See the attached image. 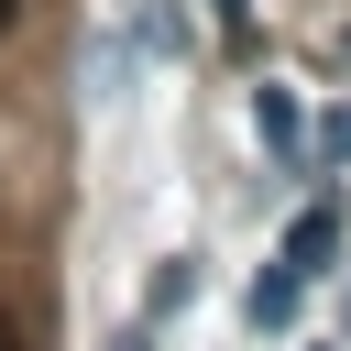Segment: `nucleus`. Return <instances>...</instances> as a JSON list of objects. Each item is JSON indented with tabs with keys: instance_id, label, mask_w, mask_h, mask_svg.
<instances>
[{
	"instance_id": "4",
	"label": "nucleus",
	"mask_w": 351,
	"mask_h": 351,
	"mask_svg": "<svg viewBox=\"0 0 351 351\" xmlns=\"http://www.w3.org/2000/svg\"><path fill=\"white\" fill-rule=\"evenodd\" d=\"M307 165H351V99L307 121Z\"/></svg>"
},
{
	"instance_id": "7",
	"label": "nucleus",
	"mask_w": 351,
	"mask_h": 351,
	"mask_svg": "<svg viewBox=\"0 0 351 351\" xmlns=\"http://www.w3.org/2000/svg\"><path fill=\"white\" fill-rule=\"evenodd\" d=\"M11 22H22V0H0V33H11Z\"/></svg>"
},
{
	"instance_id": "3",
	"label": "nucleus",
	"mask_w": 351,
	"mask_h": 351,
	"mask_svg": "<svg viewBox=\"0 0 351 351\" xmlns=\"http://www.w3.org/2000/svg\"><path fill=\"white\" fill-rule=\"evenodd\" d=\"M296 296H307V274H296V263H263V274H252V329H285Z\"/></svg>"
},
{
	"instance_id": "9",
	"label": "nucleus",
	"mask_w": 351,
	"mask_h": 351,
	"mask_svg": "<svg viewBox=\"0 0 351 351\" xmlns=\"http://www.w3.org/2000/svg\"><path fill=\"white\" fill-rule=\"evenodd\" d=\"M0 351H11V318H0Z\"/></svg>"
},
{
	"instance_id": "2",
	"label": "nucleus",
	"mask_w": 351,
	"mask_h": 351,
	"mask_svg": "<svg viewBox=\"0 0 351 351\" xmlns=\"http://www.w3.org/2000/svg\"><path fill=\"white\" fill-rule=\"evenodd\" d=\"M252 132H263V154H307V121H296V88H252Z\"/></svg>"
},
{
	"instance_id": "6",
	"label": "nucleus",
	"mask_w": 351,
	"mask_h": 351,
	"mask_svg": "<svg viewBox=\"0 0 351 351\" xmlns=\"http://www.w3.org/2000/svg\"><path fill=\"white\" fill-rule=\"evenodd\" d=\"M219 22H230V33H241V22H252V0H219Z\"/></svg>"
},
{
	"instance_id": "8",
	"label": "nucleus",
	"mask_w": 351,
	"mask_h": 351,
	"mask_svg": "<svg viewBox=\"0 0 351 351\" xmlns=\"http://www.w3.org/2000/svg\"><path fill=\"white\" fill-rule=\"evenodd\" d=\"M340 329H351V285H340Z\"/></svg>"
},
{
	"instance_id": "1",
	"label": "nucleus",
	"mask_w": 351,
	"mask_h": 351,
	"mask_svg": "<svg viewBox=\"0 0 351 351\" xmlns=\"http://www.w3.org/2000/svg\"><path fill=\"white\" fill-rule=\"evenodd\" d=\"M285 263H296L307 285L340 263V197H307V208H296V230H285Z\"/></svg>"
},
{
	"instance_id": "5",
	"label": "nucleus",
	"mask_w": 351,
	"mask_h": 351,
	"mask_svg": "<svg viewBox=\"0 0 351 351\" xmlns=\"http://www.w3.org/2000/svg\"><path fill=\"white\" fill-rule=\"evenodd\" d=\"M143 55H186V11L176 0H143Z\"/></svg>"
}]
</instances>
